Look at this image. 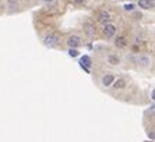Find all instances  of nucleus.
<instances>
[{
	"mask_svg": "<svg viewBox=\"0 0 155 142\" xmlns=\"http://www.w3.org/2000/svg\"><path fill=\"white\" fill-rule=\"evenodd\" d=\"M43 43H45V46H56L59 43V35L58 34H54V32H51L49 35H46V38L43 39Z\"/></svg>",
	"mask_w": 155,
	"mask_h": 142,
	"instance_id": "nucleus-1",
	"label": "nucleus"
},
{
	"mask_svg": "<svg viewBox=\"0 0 155 142\" xmlns=\"http://www.w3.org/2000/svg\"><path fill=\"white\" fill-rule=\"evenodd\" d=\"M102 34H104L105 38H112V36H115L116 34V27L113 24H104V29H102Z\"/></svg>",
	"mask_w": 155,
	"mask_h": 142,
	"instance_id": "nucleus-2",
	"label": "nucleus"
},
{
	"mask_svg": "<svg viewBox=\"0 0 155 142\" xmlns=\"http://www.w3.org/2000/svg\"><path fill=\"white\" fill-rule=\"evenodd\" d=\"M80 66L85 73H90V67L92 66V61H91L90 56H83L80 59Z\"/></svg>",
	"mask_w": 155,
	"mask_h": 142,
	"instance_id": "nucleus-3",
	"label": "nucleus"
},
{
	"mask_svg": "<svg viewBox=\"0 0 155 142\" xmlns=\"http://www.w3.org/2000/svg\"><path fill=\"white\" fill-rule=\"evenodd\" d=\"M67 45H69V47L77 49V47L81 45V38L77 35H70L69 38H67Z\"/></svg>",
	"mask_w": 155,
	"mask_h": 142,
	"instance_id": "nucleus-4",
	"label": "nucleus"
},
{
	"mask_svg": "<svg viewBox=\"0 0 155 142\" xmlns=\"http://www.w3.org/2000/svg\"><path fill=\"white\" fill-rule=\"evenodd\" d=\"M97 18L101 24H108V22L110 21V14H109V11H106V10H101L98 13Z\"/></svg>",
	"mask_w": 155,
	"mask_h": 142,
	"instance_id": "nucleus-5",
	"label": "nucleus"
},
{
	"mask_svg": "<svg viewBox=\"0 0 155 142\" xmlns=\"http://www.w3.org/2000/svg\"><path fill=\"white\" fill-rule=\"evenodd\" d=\"M138 6L144 10H152L154 8V0H138Z\"/></svg>",
	"mask_w": 155,
	"mask_h": 142,
	"instance_id": "nucleus-6",
	"label": "nucleus"
},
{
	"mask_svg": "<svg viewBox=\"0 0 155 142\" xmlns=\"http://www.w3.org/2000/svg\"><path fill=\"white\" fill-rule=\"evenodd\" d=\"M115 46L116 47H119V49H124V47L127 46V39L124 38V36H116V39H115Z\"/></svg>",
	"mask_w": 155,
	"mask_h": 142,
	"instance_id": "nucleus-7",
	"label": "nucleus"
},
{
	"mask_svg": "<svg viewBox=\"0 0 155 142\" xmlns=\"http://www.w3.org/2000/svg\"><path fill=\"white\" fill-rule=\"evenodd\" d=\"M113 81H115V75L113 74H105L102 77V85L104 86H110Z\"/></svg>",
	"mask_w": 155,
	"mask_h": 142,
	"instance_id": "nucleus-8",
	"label": "nucleus"
},
{
	"mask_svg": "<svg viewBox=\"0 0 155 142\" xmlns=\"http://www.w3.org/2000/svg\"><path fill=\"white\" fill-rule=\"evenodd\" d=\"M126 79H123V78H119V79H115V81L112 82V86L115 89H123V88H126Z\"/></svg>",
	"mask_w": 155,
	"mask_h": 142,
	"instance_id": "nucleus-9",
	"label": "nucleus"
},
{
	"mask_svg": "<svg viewBox=\"0 0 155 142\" xmlns=\"http://www.w3.org/2000/svg\"><path fill=\"white\" fill-rule=\"evenodd\" d=\"M83 28H84L85 34L90 36V38L95 35V27H94V25H91V24H88V22H85V24L83 25Z\"/></svg>",
	"mask_w": 155,
	"mask_h": 142,
	"instance_id": "nucleus-10",
	"label": "nucleus"
},
{
	"mask_svg": "<svg viewBox=\"0 0 155 142\" xmlns=\"http://www.w3.org/2000/svg\"><path fill=\"white\" fill-rule=\"evenodd\" d=\"M108 61H109V64H112V66H117V64L120 63V59L116 56V54H109Z\"/></svg>",
	"mask_w": 155,
	"mask_h": 142,
	"instance_id": "nucleus-11",
	"label": "nucleus"
},
{
	"mask_svg": "<svg viewBox=\"0 0 155 142\" xmlns=\"http://www.w3.org/2000/svg\"><path fill=\"white\" fill-rule=\"evenodd\" d=\"M137 63L141 64L143 67H147L148 64H150V59H148L147 56H138L137 57Z\"/></svg>",
	"mask_w": 155,
	"mask_h": 142,
	"instance_id": "nucleus-12",
	"label": "nucleus"
},
{
	"mask_svg": "<svg viewBox=\"0 0 155 142\" xmlns=\"http://www.w3.org/2000/svg\"><path fill=\"white\" fill-rule=\"evenodd\" d=\"M80 54V52L77 49H74V47H70V50H69V56L70 57H77Z\"/></svg>",
	"mask_w": 155,
	"mask_h": 142,
	"instance_id": "nucleus-13",
	"label": "nucleus"
},
{
	"mask_svg": "<svg viewBox=\"0 0 155 142\" xmlns=\"http://www.w3.org/2000/svg\"><path fill=\"white\" fill-rule=\"evenodd\" d=\"M134 7H136V6H134V4H131V3L124 4V6H123V8H124L126 11H133V10H134Z\"/></svg>",
	"mask_w": 155,
	"mask_h": 142,
	"instance_id": "nucleus-14",
	"label": "nucleus"
},
{
	"mask_svg": "<svg viewBox=\"0 0 155 142\" xmlns=\"http://www.w3.org/2000/svg\"><path fill=\"white\" fill-rule=\"evenodd\" d=\"M8 2H10V8L17 7V2H15V0H8Z\"/></svg>",
	"mask_w": 155,
	"mask_h": 142,
	"instance_id": "nucleus-15",
	"label": "nucleus"
},
{
	"mask_svg": "<svg viewBox=\"0 0 155 142\" xmlns=\"http://www.w3.org/2000/svg\"><path fill=\"white\" fill-rule=\"evenodd\" d=\"M85 0H74V3H77V4H83Z\"/></svg>",
	"mask_w": 155,
	"mask_h": 142,
	"instance_id": "nucleus-16",
	"label": "nucleus"
},
{
	"mask_svg": "<svg viewBox=\"0 0 155 142\" xmlns=\"http://www.w3.org/2000/svg\"><path fill=\"white\" fill-rule=\"evenodd\" d=\"M154 98H155V92H154V91H152V92H151V99L154 100Z\"/></svg>",
	"mask_w": 155,
	"mask_h": 142,
	"instance_id": "nucleus-17",
	"label": "nucleus"
},
{
	"mask_svg": "<svg viewBox=\"0 0 155 142\" xmlns=\"http://www.w3.org/2000/svg\"><path fill=\"white\" fill-rule=\"evenodd\" d=\"M43 2H53V0H43Z\"/></svg>",
	"mask_w": 155,
	"mask_h": 142,
	"instance_id": "nucleus-18",
	"label": "nucleus"
}]
</instances>
